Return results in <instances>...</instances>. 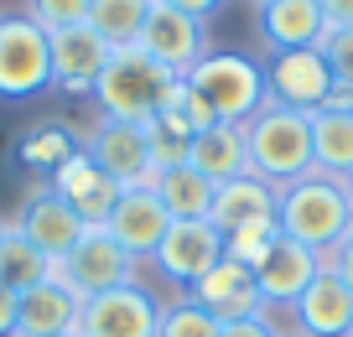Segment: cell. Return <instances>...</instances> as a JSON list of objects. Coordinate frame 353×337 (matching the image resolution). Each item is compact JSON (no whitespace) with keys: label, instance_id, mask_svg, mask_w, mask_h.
I'll return each instance as SVG.
<instances>
[{"label":"cell","instance_id":"6da1fadb","mask_svg":"<svg viewBox=\"0 0 353 337\" xmlns=\"http://www.w3.org/2000/svg\"><path fill=\"white\" fill-rule=\"evenodd\" d=\"M276 229L286 239L307 244L312 254H327L332 244H343V234H353V192L348 182L332 176H296V182L276 187Z\"/></svg>","mask_w":353,"mask_h":337},{"label":"cell","instance_id":"7a4b0ae2","mask_svg":"<svg viewBox=\"0 0 353 337\" xmlns=\"http://www.w3.org/2000/svg\"><path fill=\"white\" fill-rule=\"evenodd\" d=\"M239 130H244V151H250V172L265 176L270 187L312 176V114L265 99Z\"/></svg>","mask_w":353,"mask_h":337},{"label":"cell","instance_id":"3957f363","mask_svg":"<svg viewBox=\"0 0 353 337\" xmlns=\"http://www.w3.org/2000/svg\"><path fill=\"white\" fill-rule=\"evenodd\" d=\"M166 88H172V73L156 57H145L141 47H114L99 83H94V104H99V120L151 125Z\"/></svg>","mask_w":353,"mask_h":337},{"label":"cell","instance_id":"277c9868","mask_svg":"<svg viewBox=\"0 0 353 337\" xmlns=\"http://www.w3.org/2000/svg\"><path fill=\"white\" fill-rule=\"evenodd\" d=\"M188 88L219 114L223 125H244L265 104V68L250 63L244 52H203L198 68L188 73Z\"/></svg>","mask_w":353,"mask_h":337},{"label":"cell","instance_id":"5b68a950","mask_svg":"<svg viewBox=\"0 0 353 337\" xmlns=\"http://www.w3.org/2000/svg\"><path fill=\"white\" fill-rule=\"evenodd\" d=\"M52 88V42L32 16H0V99H37Z\"/></svg>","mask_w":353,"mask_h":337},{"label":"cell","instance_id":"8992f818","mask_svg":"<svg viewBox=\"0 0 353 337\" xmlns=\"http://www.w3.org/2000/svg\"><path fill=\"white\" fill-rule=\"evenodd\" d=\"M52 280H63L78 301H94V296L114 291V285H130L135 260L104 229H83V239L73 244V254H68L63 265H52Z\"/></svg>","mask_w":353,"mask_h":337},{"label":"cell","instance_id":"52a82bcc","mask_svg":"<svg viewBox=\"0 0 353 337\" xmlns=\"http://www.w3.org/2000/svg\"><path fill=\"white\" fill-rule=\"evenodd\" d=\"M135 47H141L145 57H156L172 78H188L192 68H198V57L208 52V21H192V16H182V11H172V6H161V0H151Z\"/></svg>","mask_w":353,"mask_h":337},{"label":"cell","instance_id":"ba28073f","mask_svg":"<svg viewBox=\"0 0 353 337\" xmlns=\"http://www.w3.org/2000/svg\"><path fill=\"white\" fill-rule=\"evenodd\" d=\"M156 322H161V301L141 280H130L83 301L78 337H156Z\"/></svg>","mask_w":353,"mask_h":337},{"label":"cell","instance_id":"9c48e42d","mask_svg":"<svg viewBox=\"0 0 353 337\" xmlns=\"http://www.w3.org/2000/svg\"><path fill=\"white\" fill-rule=\"evenodd\" d=\"M11 229L21 234L37 254H47L52 265H63L68 254H73V244L83 239L88 223L63 203V192H52V182H42V187H37V192L21 203V213H16Z\"/></svg>","mask_w":353,"mask_h":337},{"label":"cell","instance_id":"30bf717a","mask_svg":"<svg viewBox=\"0 0 353 337\" xmlns=\"http://www.w3.org/2000/svg\"><path fill=\"white\" fill-rule=\"evenodd\" d=\"M265 94H270V104H286V109L312 114V109H322L332 99V73H327V63H322L317 47L270 52V63H265Z\"/></svg>","mask_w":353,"mask_h":337},{"label":"cell","instance_id":"8fae6325","mask_svg":"<svg viewBox=\"0 0 353 337\" xmlns=\"http://www.w3.org/2000/svg\"><path fill=\"white\" fill-rule=\"evenodd\" d=\"M219 260H223V234L213 229L208 218H176L172 229H166V239L156 244V254H151V265L172 285L203 280Z\"/></svg>","mask_w":353,"mask_h":337},{"label":"cell","instance_id":"7c38bea8","mask_svg":"<svg viewBox=\"0 0 353 337\" xmlns=\"http://www.w3.org/2000/svg\"><path fill=\"white\" fill-rule=\"evenodd\" d=\"M88 161L99 166L104 176H114L120 187H151L156 166L145 151V125H125V120H99L94 135L83 141Z\"/></svg>","mask_w":353,"mask_h":337},{"label":"cell","instance_id":"4fadbf2b","mask_svg":"<svg viewBox=\"0 0 353 337\" xmlns=\"http://www.w3.org/2000/svg\"><path fill=\"white\" fill-rule=\"evenodd\" d=\"M166 229H172V213L161 207V197H156L151 187H125L114 213L104 218V234H110L135 265L156 254V244L166 239Z\"/></svg>","mask_w":353,"mask_h":337},{"label":"cell","instance_id":"5bb4252c","mask_svg":"<svg viewBox=\"0 0 353 337\" xmlns=\"http://www.w3.org/2000/svg\"><path fill=\"white\" fill-rule=\"evenodd\" d=\"M52 42V88H68V94H94L104 63H110L114 47L104 42L88 21L63 26V32H47Z\"/></svg>","mask_w":353,"mask_h":337},{"label":"cell","instance_id":"9a60e30c","mask_svg":"<svg viewBox=\"0 0 353 337\" xmlns=\"http://www.w3.org/2000/svg\"><path fill=\"white\" fill-rule=\"evenodd\" d=\"M317 275H322V254H312L307 244L286 239V234H276L270 254L254 265V285H260L265 306H296L301 291H307Z\"/></svg>","mask_w":353,"mask_h":337},{"label":"cell","instance_id":"2e32d148","mask_svg":"<svg viewBox=\"0 0 353 337\" xmlns=\"http://www.w3.org/2000/svg\"><path fill=\"white\" fill-rule=\"evenodd\" d=\"M47 182H52V192H63V203L83 218L88 229H104V218L114 213V203H120V192H125L114 176H104L99 166L88 161L83 145H78V156H68V161L57 166Z\"/></svg>","mask_w":353,"mask_h":337},{"label":"cell","instance_id":"e0dca14e","mask_svg":"<svg viewBox=\"0 0 353 337\" xmlns=\"http://www.w3.org/2000/svg\"><path fill=\"white\" fill-rule=\"evenodd\" d=\"M188 296H192L208 316H219V322H244V316H260V312H265L254 275L244 270L239 260H229V254H223V260L213 265L203 280H192Z\"/></svg>","mask_w":353,"mask_h":337},{"label":"cell","instance_id":"ac0fdd59","mask_svg":"<svg viewBox=\"0 0 353 337\" xmlns=\"http://www.w3.org/2000/svg\"><path fill=\"white\" fill-rule=\"evenodd\" d=\"M276 187L265 182V176L244 172L234 176V182H219V192H213V207H208V223L229 239V234L239 229H254V223H276Z\"/></svg>","mask_w":353,"mask_h":337},{"label":"cell","instance_id":"d6986e66","mask_svg":"<svg viewBox=\"0 0 353 337\" xmlns=\"http://www.w3.org/2000/svg\"><path fill=\"white\" fill-rule=\"evenodd\" d=\"M291 316L301 337H353V291L332 270H322L291 306Z\"/></svg>","mask_w":353,"mask_h":337},{"label":"cell","instance_id":"ffe728a7","mask_svg":"<svg viewBox=\"0 0 353 337\" xmlns=\"http://www.w3.org/2000/svg\"><path fill=\"white\" fill-rule=\"evenodd\" d=\"M78 316H83V301L63 280L16 296V337H68L78 332Z\"/></svg>","mask_w":353,"mask_h":337},{"label":"cell","instance_id":"44dd1931","mask_svg":"<svg viewBox=\"0 0 353 337\" xmlns=\"http://www.w3.org/2000/svg\"><path fill=\"white\" fill-rule=\"evenodd\" d=\"M260 32L270 52H296V47H317L327 32L322 0H265L260 6Z\"/></svg>","mask_w":353,"mask_h":337},{"label":"cell","instance_id":"7402d4cb","mask_svg":"<svg viewBox=\"0 0 353 337\" xmlns=\"http://www.w3.org/2000/svg\"><path fill=\"white\" fill-rule=\"evenodd\" d=\"M312 172L348 182L353 176V114L348 109H312Z\"/></svg>","mask_w":353,"mask_h":337},{"label":"cell","instance_id":"603a6c76","mask_svg":"<svg viewBox=\"0 0 353 337\" xmlns=\"http://www.w3.org/2000/svg\"><path fill=\"white\" fill-rule=\"evenodd\" d=\"M188 166H198L213 187L244 176V172H250L244 130H239V125H208V130H198V135H192V145H188Z\"/></svg>","mask_w":353,"mask_h":337},{"label":"cell","instance_id":"cb8c5ba5","mask_svg":"<svg viewBox=\"0 0 353 337\" xmlns=\"http://www.w3.org/2000/svg\"><path fill=\"white\" fill-rule=\"evenodd\" d=\"M151 192L161 197V207L172 213V223L176 218H208V207H213V192L219 187L208 182V176L198 172V166H166V172H156L151 176Z\"/></svg>","mask_w":353,"mask_h":337},{"label":"cell","instance_id":"d4e9b609","mask_svg":"<svg viewBox=\"0 0 353 337\" xmlns=\"http://www.w3.org/2000/svg\"><path fill=\"white\" fill-rule=\"evenodd\" d=\"M47 280H52V260L37 254L16 229H6V239H0V291L26 296V291H37V285H47Z\"/></svg>","mask_w":353,"mask_h":337},{"label":"cell","instance_id":"484cf974","mask_svg":"<svg viewBox=\"0 0 353 337\" xmlns=\"http://www.w3.org/2000/svg\"><path fill=\"white\" fill-rule=\"evenodd\" d=\"M145 11H151V0H94L88 6V26L110 47H135V37L145 26Z\"/></svg>","mask_w":353,"mask_h":337},{"label":"cell","instance_id":"4316f807","mask_svg":"<svg viewBox=\"0 0 353 337\" xmlns=\"http://www.w3.org/2000/svg\"><path fill=\"white\" fill-rule=\"evenodd\" d=\"M68 156H78V141L63 125H37V130L21 135V161L32 166V172H42V176H52Z\"/></svg>","mask_w":353,"mask_h":337},{"label":"cell","instance_id":"83f0119b","mask_svg":"<svg viewBox=\"0 0 353 337\" xmlns=\"http://www.w3.org/2000/svg\"><path fill=\"white\" fill-rule=\"evenodd\" d=\"M223 322L208 316L192 296H176V301L161 306V322H156V337H219Z\"/></svg>","mask_w":353,"mask_h":337},{"label":"cell","instance_id":"f1b7e54d","mask_svg":"<svg viewBox=\"0 0 353 337\" xmlns=\"http://www.w3.org/2000/svg\"><path fill=\"white\" fill-rule=\"evenodd\" d=\"M317 52L332 73V88H353V26H327Z\"/></svg>","mask_w":353,"mask_h":337},{"label":"cell","instance_id":"f546056e","mask_svg":"<svg viewBox=\"0 0 353 337\" xmlns=\"http://www.w3.org/2000/svg\"><path fill=\"white\" fill-rule=\"evenodd\" d=\"M276 223H254V229H239V234H229V239H223V254H229V260H239L244 270L254 275V265L265 260V254H270V244H276Z\"/></svg>","mask_w":353,"mask_h":337},{"label":"cell","instance_id":"4dcf8cb0","mask_svg":"<svg viewBox=\"0 0 353 337\" xmlns=\"http://www.w3.org/2000/svg\"><path fill=\"white\" fill-rule=\"evenodd\" d=\"M88 6H94V0H26V16H32L42 32H63V26L88 21Z\"/></svg>","mask_w":353,"mask_h":337},{"label":"cell","instance_id":"1f68e13d","mask_svg":"<svg viewBox=\"0 0 353 337\" xmlns=\"http://www.w3.org/2000/svg\"><path fill=\"white\" fill-rule=\"evenodd\" d=\"M322 270H332L353 291V234H343V244H332V249L322 254Z\"/></svg>","mask_w":353,"mask_h":337},{"label":"cell","instance_id":"d6a6232c","mask_svg":"<svg viewBox=\"0 0 353 337\" xmlns=\"http://www.w3.org/2000/svg\"><path fill=\"white\" fill-rule=\"evenodd\" d=\"M219 337H281V332H276V322L260 312V316H244V322H223Z\"/></svg>","mask_w":353,"mask_h":337},{"label":"cell","instance_id":"836d02e7","mask_svg":"<svg viewBox=\"0 0 353 337\" xmlns=\"http://www.w3.org/2000/svg\"><path fill=\"white\" fill-rule=\"evenodd\" d=\"M161 6H172V11L192 16V21H208V16L219 11V6H223V0H161Z\"/></svg>","mask_w":353,"mask_h":337},{"label":"cell","instance_id":"e575fe53","mask_svg":"<svg viewBox=\"0 0 353 337\" xmlns=\"http://www.w3.org/2000/svg\"><path fill=\"white\" fill-rule=\"evenodd\" d=\"M327 26H353V0H322Z\"/></svg>","mask_w":353,"mask_h":337},{"label":"cell","instance_id":"d590c367","mask_svg":"<svg viewBox=\"0 0 353 337\" xmlns=\"http://www.w3.org/2000/svg\"><path fill=\"white\" fill-rule=\"evenodd\" d=\"M0 337H16V296L0 291Z\"/></svg>","mask_w":353,"mask_h":337},{"label":"cell","instance_id":"8d00e7d4","mask_svg":"<svg viewBox=\"0 0 353 337\" xmlns=\"http://www.w3.org/2000/svg\"><path fill=\"white\" fill-rule=\"evenodd\" d=\"M327 104H332V109H348V114H353V88H332Z\"/></svg>","mask_w":353,"mask_h":337},{"label":"cell","instance_id":"74e56055","mask_svg":"<svg viewBox=\"0 0 353 337\" xmlns=\"http://www.w3.org/2000/svg\"><path fill=\"white\" fill-rule=\"evenodd\" d=\"M6 229H11V223H6V218H0V239H6Z\"/></svg>","mask_w":353,"mask_h":337},{"label":"cell","instance_id":"f35d334b","mask_svg":"<svg viewBox=\"0 0 353 337\" xmlns=\"http://www.w3.org/2000/svg\"><path fill=\"white\" fill-rule=\"evenodd\" d=\"M281 337H301V332H281Z\"/></svg>","mask_w":353,"mask_h":337},{"label":"cell","instance_id":"ab89813d","mask_svg":"<svg viewBox=\"0 0 353 337\" xmlns=\"http://www.w3.org/2000/svg\"><path fill=\"white\" fill-rule=\"evenodd\" d=\"M348 192H353V176H348Z\"/></svg>","mask_w":353,"mask_h":337},{"label":"cell","instance_id":"60d3db41","mask_svg":"<svg viewBox=\"0 0 353 337\" xmlns=\"http://www.w3.org/2000/svg\"><path fill=\"white\" fill-rule=\"evenodd\" d=\"M68 337H78V332H68Z\"/></svg>","mask_w":353,"mask_h":337},{"label":"cell","instance_id":"b9f144b4","mask_svg":"<svg viewBox=\"0 0 353 337\" xmlns=\"http://www.w3.org/2000/svg\"><path fill=\"white\" fill-rule=\"evenodd\" d=\"M260 6H265V0H260Z\"/></svg>","mask_w":353,"mask_h":337}]
</instances>
